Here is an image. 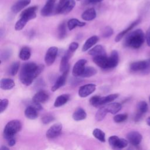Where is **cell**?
<instances>
[{
    "instance_id": "6da1fadb",
    "label": "cell",
    "mask_w": 150,
    "mask_h": 150,
    "mask_svg": "<svg viewBox=\"0 0 150 150\" xmlns=\"http://www.w3.org/2000/svg\"><path fill=\"white\" fill-rule=\"evenodd\" d=\"M44 69L43 64H37L35 63H26L21 67L19 73V79L25 86H29L33 81L42 73Z\"/></svg>"
},
{
    "instance_id": "7a4b0ae2",
    "label": "cell",
    "mask_w": 150,
    "mask_h": 150,
    "mask_svg": "<svg viewBox=\"0 0 150 150\" xmlns=\"http://www.w3.org/2000/svg\"><path fill=\"white\" fill-rule=\"evenodd\" d=\"M144 40L145 35L144 32L141 29H138L127 35L124 42V45L126 47L138 49L142 45Z\"/></svg>"
},
{
    "instance_id": "3957f363",
    "label": "cell",
    "mask_w": 150,
    "mask_h": 150,
    "mask_svg": "<svg viewBox=\"0 0 150 150\" xmlns=\"http://www.w3.org/2000/svg\"><path fill=\"white\" fill-rule=\"evenodd\" d=\"M22 124L19 120H13L8 122L4 129V138L7 139L9 138L15 137V134L21 131Z\"/></svg>"
},
{
    "instance_id": "277c9868",
    "label": "cell",
    "mask_w": 150,
    "mask_h": 150,
    "mask_svg": "<svg viewBox=\"0 0 150 150\" xmlns=\"http://www.w3.org/2000/svg\"><path fill=\"white\" fill-rule=\"evenodd\" d=\"M108 142L110 145L115 149H122L127 146L128 141L124 138H120L116 135L109 137Z\"/></svg>"
},
{
    "instance_id": "5b68a950",
    "label": "cell",
    "mask_w": 150,
    "mask_h": 150,
    "mask_svg": "<svg viewBox=\"0 0 150 150\" xmlns=\"http://www.w3.org/2000/svg\"><path fill=\"white\" fill-rule=\"evenodd\" d=\"M58 52V49L56 46L50 47L45 54V62L47 66H51L55 61Z\"/></svg>"
},
{
    "instance_id": "8992f818",
    "label": "cell",
    "mask_w": 150,
    "mask_h": 150,
    "mask_svg": "<svg viewBox=\"0 0 150 150\" xmlns=\"http://www.w3.org/2000/svg\"><path fill=\"white\" fill-rule=\"evenodd\" d=\"M94 63L103 69H110L109 57L105 55H99L93 56Z\"/></svg>"
},
{
    "instance_id": "52a82bcc",
    "label": "cell",
    "mask_w": 150,
    "mask_h": 150,
    "mask_svg": "<svg viewBox=\"0 0 150 150\" xmlns=\"http://www.w3.org/2000/svg\"><path fill=\"white\" fill-rule=\"evenodd\" d=\"M62 124L61 123H56L50 127L46 131V136L48 139H53L58 137L62 131Z\"/></svg>"
},
{
    "instance_id": "ba28073f",
    "label": "cell",
    "mask_w": 150,
    "mask_h": 150,
    "mask_svg": "<svg viewBox=\"0 0 150 150\" xmlns=\"http://www.w3.org/2000/svg\"><path fill=\"white\" fill-rule=\"evenodd\" d=\"M37 9L38 7L36 6H30L29 8L25 9L21 12L20 15V18L23 19L25 21L28 22L30 20H32L36 18V11H37Z\"/></svg>"
},
{
    "instance_id": "9c48e42d",
    "label": "cell",
    "mask_w": 150,
    "mask_h": 150,
    "mask_svg": "<svg viewBox=\"0 0 150 150\" xmlns=\"http://www.w3.org/2000/svg\"><path fill=\"white\" fill-rule=\"evenodd\" d=\"M87 63V60L86 59H80L74 65L72 70V74L74 77H80L82 74Z\"/></svg>"
},
{
    "instance_id": "30bf717a",
    "label": "cell",
    "mask_w": 150,
    "mask_h": 150,
    "mask_svg": "<svg viewBox=\"0 0 150 150\" xmlns=\"http://www.w3.org/2000/svg\"><path fill=\"white\" fill-rule=\"evenodd\" d=\"M96 88V85L93 83L87 84L81 86L79 90L78 94L81 97H86L93 93Z\"/></svg>"
},
{
    "instance_id": "8fae6325",
    "label": "cell",
    "mask_w": 150,
    "mask_h": 150,
    "mask_svg": "<svg viewBox=\"0 0 150 150\" xmlns=\"http://www.w3.org/2000/svg\"><path fill=\"white\" fill-rule=\"evenodd\" d=\"M148 107L147 103L144 101H139L137 105V112L134 117V121H139L142 115L146 112L148 111Z\"/></svg>"
},
{
    "instance_id": "7c38bea8",
    "label": "cell",
    "mask_w": 150,
    "mask_h": 150,
    "mask_svg": "<svg viewBox=\"0 0 150 150\" xmlns=\"http://www.w3.org/2000/svg\"><path fill=\"white\" fill-rule=\"evenodd\" d=\"M127 139L128 141L134 146L138 145L142 139V135L137 131H131L127 135Z\"/></svg>"
},
{
    "instance_id": "4fadbf2b",
    "label": "cell",
    "mask_w": 150,
    "mask_h": 150,
    "mask_svg": "<svg viewBox=\"0 0 150 150\" xmlns=\"http://www.w3.org/2000/svg\"><path fill=\"white\" fill-rule=\"evenodd\" d=\"M56 1V0H47L41 9L40 14L43 16H49L51 15L54 11Z\"/></svg>"
},
{
    "instance_id": "5bb4252c",
    "label": "cell",
    "mask_w": 150,
    "mask_h": 150,
    "mask_svg": "<svg viewBox=\"0 0 150 150\" xmlns=\"http://www.w3.org/2000/svg\"><path fill=\"white\" fill-rule=\"evenodd\" d=\"M69 71V69H68L67 70L64 71L62 73V74L61 76H60L57 79V80L55 81L54 85L52 87L51 90H52V91H56L57 90H58L59 88H60V87H62V86H63L65 84Z\"/></svg>"
},
{
    "instance_id": "9a60e30c",
    "label": "cell",
    "mask_w": 150,
    "mask_h": 150,
    "mask_svg": "<svg viewBox=\"0 0 150 150\" xmlns=\"http://www.w3.org/2000/svg\"><path fill=\"white\" fill-rule=\"evenodd\" d=\"M73 53H71L69 50H67L64 54L62 57L60 63V67L59 70L61 72L63 73L64 71L69 69V60L73 55Z\"/></svg>"
},
{
    "instance_id": "2e32d148",
    "label": "cell",
    "mask_w": 150,
    "mask_h": 150,
    "mask_svg": "<svg viewBox=\"0 0 150 150\" xmlns=\"http://www.w3.org/2000/svg\"><path fill=\"white\" fill-rule=\"evenodd\" d=\"M31 0H18L11 7V11L14 13H17L28 6Z\"/></svg>"
},
{
    "instance_id": "e0dca14e",
    "label": "cell",
    "mask_w": 150,
    "mask_h": 150,
    "mask_svg": "<svg viewBox=\"0 0 150 150\" xmlns=\"http://www.w3.org/2000/svg\"><path fill=\"white\" fill-rule=\"evenodd\" d=\"M49 96L47 92L45 90H40L33 97L32 100L38 103H43L49 99Z\"/></svg>"
},
{
    "instance_id": "ac0fdd59",
    "label": "cell",
    "mask_w": 150,
    "mask_h": 150,
    "mask_svg": "<svg viewBox=\"0 0 150 150\" xmlns=\"http://www.w3.org/2000/svg\"><path fill=\"white\" fill-rule=\"evenodd\" d=\"M140 21H141V19H137L136 21H134L127 28H126L125 29H124V30H122V32H121L120 33H119L117 36H116V37H115V41L116 42H118L119 41H120L121 39H122V38L127 34V33H128L131 29H132L135 26H137L139 22H140Z\"/></svg>"
},
{
    "instance_id": "d6986e66",
    "label": "cell",
    "mask_w": 150,
    "mask_h": 150,
    "mask_svg": "<svg viewBox=\"0 0 150 150\" xmlns=\"http://www.w3.org/2000/svg\"><path fill=\"white\" fill-rule=\"evenodd\" d=\"M146 66V60H141L134 62L129 65V69L131 71L137 72L141 71V73L144 70Z\"/></svg>"
},
{
    "instance_id": "ffe728a7",
    "label": "cell",
    "mask_w": 150,
    "mask_h": 150,
    "mask_svg": "<svg viewBox=\"0 0 150 150\" xmlns=\"http://www.w3.org/2000/svg\"><path fill=\"white\" fill-rule=\"evenodd\" d=\"M38 110L32 105H28L25 110V115L30 120H35L38 116Z\"/></svg>"
},
{
    "instance_id": "44dd1931",
    "label": "cell",
    "mask_w": 150,
    "mask_h": 150,
    "mask_svg": "<svg viewBox=\"0 0 150 150\" xmlns=\"http://www.w3.org/2000/svg\"><path fill=\"white\" fill-rule=\"evenodd\" d=\"M97 16L96 12L94 8H89L83 12L81 18L87 21H90L96 18Z\"/></svg>"
},
{
    "instance_id": "7402d4cb",
    "label": "cell",
    "mask_w": 150,
    "mask_h": 150,
    "mask_svg": "<svg viewBox=\"0 0 150 150\" xmlns=\"http://www.w3.org/2000/svg\"><path fill=\"white\" fill-rule=\"evenodd\" d=\"M99 40V38L97 36L94 35L89 38L85 42L84 44L82 47V51L86 52L90 48H91L93 45H94Z\"/></svg>"
},
{
    "instance_id": "603a6c76",
    "label": "cell",
    "mask_w": 150,
    "mask_h": 150,
    "mask_svg": "<svg viewBox=\"0 0 150 150\" xmlns=\"http://www.w3.org/2000/svg\"><path fill=\"white\" fill-rule=\"evenodd\" d=\"M1 88L4 90H9L15 86L14 81L9 78L2 79L0 83Z\"/></svg>"
},
{
    "instance_id": "cb8c5ba5",
    "label": "cell",
    "mask_w": 150,
    "mask_h": 150,
    "mask_svg": "<svg viewBox=\"0 0 150 150\" xmlns=\"http://www.w3.org/2000/svg\"><path fill=\"white\" fill-rule=\"evenodd\" d=\"M72 117L75 121H81L86 118L87 114L84 109L81 107H79L73 112Z\"/></svg>"
},
{
    "instance_id": "d4e9b609",
    "label": "cell",
    "mask_w": 150,
    "mask_h": 150,
    "mask_svg": "<svg viewBox=\"0 0 150 150\" xmlns=\"http://www.w3.org/2000/svg\"><path fill=\"white\" fill-rule=\"evenodd\" d=\"M88 53L92 56H96L99 55H105L106 52L104 47L100 45H97L95 47L91 49Z\"/></svg>"
},
{
    "instance_id": "484cf974",
    "label": "cell",
    "mask_w": 150,
    "mask_h": 150,
    "mask_svg": "<svg viewBox=\"0 0 150 150\" xmlns=\"http://www.w3.org/2000/svg\"><path fill=\"white\" fill-rule=\"evenodd\" d=\"M70 99V96L67 94H62L59 96H58L54 103V106L55 107H59L63 105H64L66 103H67V101Z\"/></svg>"
},
{
    "instance_id": "4316f807",
    "label": "cell",
    "mask_w": 150,
    "mask_h": 150,
    "mask_svg": "<svg viewBox=\"0 0 150 150\" xmlns=\"http://www.w3.org/2000/svg\"><path fill=\"white\" fill-rule=\"evenodd\" d=\"M110 69H113L115 67L119 62V55L117 50H112L109 57Z\"/></svg>"
},
{
    "instance_id": "83f0119b",
    "label": "cell",
    "mask_w": 150,
    "mask_h": 150,
    "mask_svg": "<svg viewBox=\"0 0 150 150\" xmlns=\"http://www.w3.org/2000/svg\"><path fill=\"white\" fill-rule=\"evenodd\" d=\"M86 25V23L84 22L80 21L77 19L72 18L67 22V27L70 30H73L76 27H82Z\"/></svg>"
},
{
    "instance_id": "f1b7e54d",
    "label": "cell",
    "mask_w": 150,
    "mask_h": 150,
    "mask_svg": "<svg viewBox=\"0 0 150 150\" xmlns=\"http://www.w3.org/2000/svg\"><path fill=\"white\" fill-rule=\"evenodd\" d=\"M106 107L108 112H110L112 114H115L121 110L122 105L120 103H112L106 105Z\"/></svg>"
},
{
    "instance_id": "f546056e",
    "label": "cell",
    "mask_w": 150,
    "mask_h": 150,
    "mask_svg": "<svg viewBox=\"0 0 150 150\" xmlns=\"http://www.w3.org/2000/svg\"><path fill=\"white\" fill-rule=\"evenodd\" d=\"M31 56V50L28 46L22 47L19 52V58L22 60H28L30 59Z\"/></svg>"
},
{
    "instance_id": "4dcf8cb0",
    "label": "cell",
    "mask_w": 150,
    "mask_h": 150,
    "mask_svg": "<svg viewBox=\"0 0 150 150\" xmlns=\"http://www.w3.org/2000/svg\"><path fill=\"white\" fill-rule=\"evenodd\" d=\"M118 96V94H111L104 97H101L100 99V106L113 101Z\"/></svg>"
},
{
    "instance_id": "1f68e13d",
    "label": "cell",
    "mask_w": 150,
    "mask_h": 150,
    "mask_svg": "<svg viewBox=\"0 0 150 150\" xmlns=\"http://www.w3.org/2000/svg\"><path fill=\"white\" fill-rule=\"evenodd\" d=\"M76 5V2L74 0H67L64 7L62 9L61 14H67L74 8Z\"/></svg>"
},
{
    "instance_id": "d6a6232c",
    "label": "cell",
    "mask_w": 150,
    "mask_h": 150,
    "mask_svg": "<svg viewBox=\"0 0 150 150\" xmlns=\"http://www.w3.org/2000/svg\"><path fill=\"white\" fill-rule=\"evenodd\" d=\"M107 112H108V111H107L106 105L100 107L96 114V115H95L96 120L97 121H102L105 117Z\"/></svg>"
},
{
    "instance_id": "836d02e7",
    "label": "cell",
    "mask_w": 150,
    "mask_h": 150,
    "mask_svg": "<svg viewBox=\"0 0 150 150\" xmlns=\"http://www.w3.org/2000/svg\"><path fill=\"white\" fill-rule=\"evenodd\" d=\"M97 73V70L91 66H87L85 67L82 74L81 75L80 77H90L91 76H94Z\"/></svg>"
},
{
    "instance_id": "e575fe53",
    "label": "cell",
    "mask_w": 150,
    "mask_h": 150,
    "mask_svg": "<svg viewBox=\"0 0 150 150\" xmlns=\"http://www.w3.org/2000/svg\"><path fill=\"white\" fill-rule=\"evenodd\" d=\"M93 135L100 142H104L105 141V133L101 129L99 128H95L93 131Z\"/></svg>"
},
{
    "instance_id": "d590c367",
    "label": "cell",
    "mask_w": 150,
    "mask_h": 150,
    "mask_svg": "<svg viewBox=\"0 0 150 150\" xmlns=\"http://www.w3.org/2000/svg\"><path fill=\"white\" fill-rule=\"evenodd\" d=\"M66 36V28L64 22H62L58 26V37L60 39L65 38Z\"/></svg>"
},
{
    "instance_id": "8d00e7d4",
    "label": "cell",
    "mask_w": 150,
    "mask_h": 150,
    "mask_svg": "<svg viewBox=\"0 0 150 150\" xmlns=\"http://www.w3.org/2000/svg\"><path fill=\"white\" fill-rule=\"evenodd\" d=\"M12 54V50L9 48H6L4 49L1 52V62L3 61H6L8 59L10 58Z\"/></svg>"
},
{
    "instance_id": "74e56055",
    "label": "cell",
    "mask_w": 150,
    "mask_h": 150,
    "mask_svg": "<svg viewBox=\"0 0 150 150\" xmlns=\"http://www.w3.org/2000/svg\"><path fill=\"white\" fill-rule=\"evenodd\" d=\"M20 63L19 62H13L10 66L9 73L11 76H15L18 72L19 69Z\"/></svg>"
},
{
    "instance_id": "f35d334b",
    "label": "cell",
    "mask_w": 150,
    "mask_h": 150,
    "mask_svg": "<svg viewBox=\"0 0 150 150\" xmlns=\"http://www.w3.org/2000/svg\"><path fill=\"white\" fill-rule=\"evenodd\" d=\"M54 120H55L54 117L53 115L50 114H47L44 115L42 117V118H41L42 122V123L44 124H49V123H50L51 122H53Z\"/></svg>"
},
{
    "instance_id": "ab89813d",
    "label": "cell",
    "mask_w": 150,
    "mask_h": 150,
    "mask_svg": "<svg viewBox=\"0 0 150 150\" xmlns=\"http://www.w3.org/2000/svg\"><path fill=\"white\" fill-rule=\"evenodd\" d=\"M128 118L127 114H119L114 117V121L117 123H121L125 121Z\"/></svg>"
},
{
    "instance_id": "60d3db41",
    "label": "cell",
    "mask_w": 150,
    "mask_h": 150,
    "mask_svg": "<svg viewBox=\"0 0 150 150\" xmlns=\"http://www.w3.org/2000/svg\"><path fill=\"white\" fill-rule=\"evenodd\" d=\"M113 33H114V30L112 28L109 26H107L104 28L102 36L105 38H107L110 37L113 34Z\"/></svg>"
},
{
    "instance_id": "b9f144b4",
    "label": "cell",
    "mask_w": 150,
    "mask_h": 150,
    "mask_svg": "<svg viewBox=\"0 0 150 150\" xmlns=\"http://www.w3.org/2000/svg\"><path fill=\"white\" fill-rule=\"evenodd\" d=\"M100 96H94L91 97L90 99V103L91 105H92L94 107H98L100 106Z\"/></svg>"
},
{
    "instance_id": "7bdbcfd3",
    "label": "cell",
    "mask_w": 150,
    "mask_h": 150,
    "mask_svg": "<svg viewBox=\"0 0 150 150\" xmlns=\"http://www.w3.org/2000/svg\"><path fill=\"white\" fill-rule=\"evenodd\" d=\"M67 1V0H59V2L58 3V4L57 5L56 8H55V10H54L55 13H56V14L60 13L62 9L64 7V6L66 4Z\"/></svg>"
},
{
    "instance_id": "ee69618b",
    "label": "cell",
    "mask_w": 150,
    "mask_h": 150,
    "mask_svg": "<svg viewBox=\"0 0 150 150\" xmlns=\"http://www.w3.org/2000/svg\"><path fill=\"white\" fill-rule=\"evenodd\" d=\"M9 104V101L8 99L4 98L1 100L0 102V112L1 113L3 112L7 108Z\"/></svg>"
},
{
    "instance_id": "f6af8a7d",
    "label": "cell",
    "mask_w": 150,
    "mask_h": 150,
    "mask_svg": "<svg viewBox=\"0 0 150 150\" xmlns=\"http://www.w3.org/2000/svg\"><path fill=\"white\" fill-rule=\"evenodd\" d=\"M79 47V44L77 42H72L69 45V49L67 50H69V52H70L71 53H73L77 49V48Z\"/></svg>"
},
{
    "instance_id": "bcb514c9",
    "label": "cell",
    "mask_w": 150,
    "mask_h": 150,
    "mask_svg": "<svg viewBox=\"0 0 150 150\" xmlns=\"http://www.w3.org/2000/svg\"><path fill=\"white\" fill-rule=\"evenodd\" d=\"M143 74H148L150 73V58L146 60V66L144 70L142 72Z\"/></svg>"
},
{
    "instance_id": "7dc6e473",
    "label": "cell",
    "mask_w": 150,
    "mask_h": 150,
    "mask_svg": "<svg viewBox=\"0 0 150 150\" xmlns=\"http://www.w3.org/2000/svg\"><path fill=\"white\" fill-rule=\"evenodd\" d=\"M103 0H84L83 1V4L85 5H91V4H96L101 2Z\"/></svg>"
},
{
    "instance_id": "c3c4849f",
    "label": "cell",
    "mask_w": 150,
    "mask_h": 150,
    "mask_svg": "<svg viewBox=\"0 0 150 150\" xmlns=\"http://www.w3.org/2000/svg\"><path fill=\"white\" fill-rule=\"evenodd\" d=\"M6 140H7V142H8V144L9 146H13L16 144V139L15 138V137L9 138L7 139Z\"/></svg>"
},
{
    "instance_id": "681fc988",
    "label": "cell",
    "mask_w": 150,
    "mask_h": 150,
    "mask_svg": "<svg viewBox=\"0 0 150 150\" xmlns=\"http://www.w3.org/2000/svg\"><path fill=\"white\" fill-rule=\"evenodd\" d=\"M145 38H146L147 45L149 46H150V28L146 31V35H145Z\"/></svg>"
},
{
    "instance_id": "f907efd6",
    "label": "cell",
    "mask_w": 150,
    "mask_h": 150,
    "mask_svg": "<svg viewBox=\"0 0 150 150\" xmlns=\"http://www.w3.org/2000/svg\"><path fill=\"white\" fill-rule=\"evenodd\" d=\"M146 124H147L149 126H150V117H148V118L146 119Z\"/></svg>"
},
{
    "instance_id": "816d5d0a",
    "label": "cell",
    "mask_w": 150,
    "mask_h": 150,
    "mask_svg": "<svg viewBox=\"0 0 150 150\" xmlns=\"http://www.w3.org/2000/svg\"><path fill=\"white\" fill-rule=\"evenodd\" d=\"M9 148H8V147H6V146H1V150H5V149H6V150H8Z\"/></svg>"
},
{
    "instance_id": "f5cc1de1",
    "label": "cell",
    "mask_w": 150,
    "mask_h": 150,
    "mask_svg": "<svg viewBox=\"0 0 150 150\" xmlns=\"http://www.w3.org/2000/svg\"><path fill=\"white\" fill-rule=\"evenodd\" d=\"M149 103H150V96H149Z\"/></svg>"
},
{
    "instance_id": "db71d44e",
    "label": "cell",
    "mask_w": 150,
    "mask_h": 150,
    "mask_svg": "<svg viewBox=\"0 0 150 150\" xmlns=\"http://www.w3.org/2000/svg\"><path fill=\"white\" fill-rule=\"evenodd\" d=\"M77 1H79V0H77Z\"/></svg>"
}]
</instances>
